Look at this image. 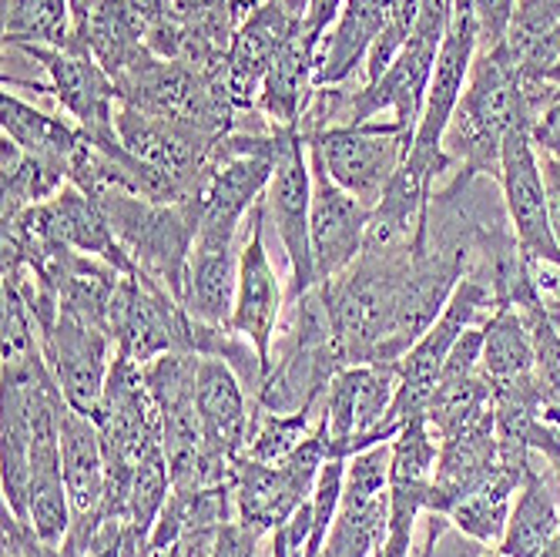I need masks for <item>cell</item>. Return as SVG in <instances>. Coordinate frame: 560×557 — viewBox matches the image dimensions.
<instances>
[{
  "instance_id": "obj_1",
  "label": "cell",
  "mask_w": 560,
  "mask_h": 557,
  "mask_svg": "<svg viewBox=\"0 0 560 557\" xmlns=\"http://www.w3.org/2000/svg\"><path fill=\"white\" fill-rule=\"evenodd\" d=\"M410 266L413 245L363 248V256L346 272L323 282L332 333L346 367L386 363Z\"/></svg>"
},
{
  "instance_id": "obj_2",
  "label": "cell",
  "mask_w": 560,
  "mask_h": 557,
  "mask_svg": "<svg viewBox=\"0 0 560 557\" xmlns=\"http://www.w3.org/2000/svg\"><path fill=\"white\" fill-rule=\"evenodd\" d=\"M527 121L524 108V88H521V71L511 58V50L497 47L487 55L474 58L467 88L456 115L446 128L443 148L453 159L456 175H487L500 182V159H503V141L511 138L514 128Z\"/></svg>"
},
{
  "instance_id": "obj_3",
  "label": "cell",
  "mask_w": 560,
  "mask_h": 557,
  "mask_svg": "<svg viewBox=\"0 0 560 557\" xmlns=\"http://www.w3.org/2000/svg\"><path fill=\"white\" fill-rule=\"evenodd\" d=\"M91 198L105 212L135 269L182 302L191 245L198 235L195 201L162 206V201H148L128 188H105Z\"/></svg>"
},
{
  "instance_id": "obj_4",
  "label": "cell",
  "mask_w": 560,
  "mask_h": 557,
  "mask_svg": "<svg viewBox=\"0 0 560 557\" xmlns=\"http://www.w3.org/2000/svg\"><path fill=\"white\" fill-rule=\"evenodd\" d=\"M329 461H332L329 446L319 430L282 464H259V461L238 457L232 467L235 521L248 531L269 537L302 508V503H310L316 480Z\"/></svg>"
},
{
  "instance_id": "obj_5",
  "label": "cell",
  "mask_w": 560,
  "mask_h": 557,
  "mask_svg": "<svg viewBox=\"0 0 560 557\" xmlns=\"http://www.w3.org/2000/svg\"><path fill=\"white\" fill-rule=\"evenodd\" d=\"M305 144H310V159L373 212L410 151L413 135H406L396 121H366L326 128L305 138Z\"/></svg>"
},
{
  "instance_id": "obj_6",
  "label": "cell",
  "mask_w": 560,
  "mask_h": 557,
  "mask_svg": "<svg viewBox=\"0 0 560 557\" xmlns=\"http://www.w3.org/2000/svg\"><path fill=\"white\" fill-rule=\"evenodd\" d=\"M313 162L310 144L299 128H279V155L272 169V182L266 188V225L276 229L279 245L289 263V299L310 292L316 282L313 266Z\"/></svg>"
},
{
  "instance_id": "obj_7",
  "label": "cell",
  "mask_w": 560,
  "mask_h": 557,
  "mask_svg": "<svg viewBox=\"0 0 560 557\" xmlns=\"http://www.w3.org/2000/svg\"><path fill=\"white\" fill-rule=\"evenodd\" d=\"M112 339L121 357L148 367L165 352H195V323L182 302L144 272L121 276L112 302Z\"/></svg>"
},
{
  "instance_id": "obj_8",
  "label": "cell",
  "mask_w": 560,
  "mask_h": 557,
  "mask_svg": "<svg viewBox=\"0 0 560 557\" xmlns=\"http://www.w3.org/2000/svg\"><path fill=\"white\" fill-rule=\"evenodd\" d=\"M195 403L201 423V477H206V487L232 484V467L245 453L256 403L245 393L235 370L219 357H198Z\"/></svg>"
},
{
  "instance_id": "obj_9",
  "label": "cell",
  "mask_w": 560,
  "mask_h": 557,
  "mask_svg": "<svg viewBox=\"0 0 560 557\" xmlns=\"http://www.w3.org/2000/svg\"><path fill=\"white\" fill-rule=\"evenodd\" d=\"M40 349L50 376H55V383L68 399V407L84 417H97L118 352L112 333L105 326L61 313L55 326L40 333Z\"/></svg>"
},
{
  "instance_id": "obj_10",
  "label": "cell",
  "mask_w": 560,
  "mask_h": 557,
  "mask_svg": "<svg viewBox=\"0 0 560 557\" xmlns=\"http://www.w3.org/2000/svg\"><path fill=\"white\" fill-rule=\"evenodd\" d=\"M27 58H34L44 74H47V88L58 97V105L68 112V118L84 131L88 141L101 144V141H115V115H118V88L112 81V74L101 68L88 50L71 47H18Z\"/></svg>"
},
{
  "instance_id": "obj_11",
  "label": "cell",
  "mask_w": 560,
  "mask_h": 557,
  "mask_svg": "<svg viewBox=\"0 0 560 557\" xmlns=\"http://www.w3.org/2000/svg\"><path fill=\"white\" fill-rule=\"evenodd\" d=\"M248 232L238 252V289H235V310H232V329L245 336L252 346L262 352L269 367L272 343L282 323V313L289 306V292H282V279L269 259V225H266V195L245 219Z\"/></svg>"
},
{
  "instance_id": "obj_12",
  "label": "cell",
  "mask_w": 560,
  "mask_h": 557,
  "mask_svg": "<svg viewBox=\"0 0 560 557\" xmlns=\"http://www.w3.org/2000/svg\"><path fill=\"white\" fill-rule=\"evenodd\" d=\"M500 192L506 219H511L514 239L524 259L560 266V245L550 229L547 212V188L544 172L537 159V144L530 138V128L521 125L503 141V159H500Z\"/></svg>"
},
{
  "instance_id": "obj_13",
  "label": "cell",
  "mask_w": 560,
  "mask_h": 557,
  "mask_svg": "<svg viewBox=\"0 0 560 557\" xmlns=\"http://www.w3.org/2000/svg\"><path fill=\"white\" fill-rule=\"evenodd\" d=\"M115 131L131 159L175 178L195 201L201 188V175H206V165L212 159V148L219 138L198 128H188V125H178V121H168V118L144 115L128 105H118Z\"/></svg>"
},
{
  "instance_id": "obj_14",
  "label": "cell",
  "mask_w": 560,
  "mask_h": 557,
  "mask_svg": "<svg viewBox=\"0 0 560 557\" xmlns=\"http://www.w3.org/2000/svg\"><path fill=\"white\" fill-rule=\"evenodd\" d=\"M61 467L71 500V531L61 547L84 554L94 531L101 527V518H105L108 464L94 417H84L71 407L61 417Z\"/></svg>"
},
{
  "instance_id": "obj_15",
  "label": "cell",
  "mask_w": 560,
  "mask_h": 557,
  "mask_svg": "<svg viewBox=\"0 0 560 557\" xmlns=\"http://www.w3.org/2000/svg\"><path fill=\"white\" fill-rule=\"evenodd\" d=\"M313 162V159H310ZM370 209L360 198H352L339 188L323 165L313 162V219H310V242H313V266L316 282H329L346 272L366 248Z\"/></svg>"
},
{
  "instance_id": "obj_16",
  "label": "cell",
  "mask_w": 560,
  "mask_h": 557,
  "mask_svg": "<svg viewBox=\"0 0 560 557\" xmlns=\"http://www.w3.org/2000/svg\"><path fill=\"white\" fill-rule=\"evenodd\" d=\"M493 407L440 437V461L430 487V514H450L470 490L500 471Z\"/></svg>"
},
{
  "instance_id": "obj_17",
  "label": "cell",
  "mask_w": 560,
  "mask_h": 557,
  "mask_svg": "<svg viewBox=\"0 0 560 557\" xmlns=\"http://www.w3.org/2000/svg\"><path fill=\"white\" fill-rule=\"evenodd\" d=\"M238 235L198 232L185 272V313L201 326H232L238 289Z\"/></svg>"
},
{
  "instance_id": "obj_18",
  "label": "cell",
  "mask_w": 560,
  "mask_h": 557,
  "mask_svg": "<svg viewBox=\"0 0 560 557\" xmlns=\"http://www.w3.org/2000/svg\"><path fill=\"white\" fill-rule=\"evenodd\" d=\"M299 27L302 21H295L279 4H269L266 0V4L252 11L245 24L235 31L232 47H229V84H232V97L242 115L256 112L266 74L272 71L282 47L299 34Z\"/></svg>"
},
{
  "instance_id": "obj_19",
  "label": "cell",
  "mask_w": 560,
  "mask_h": 557,
  "mask_svg": "<svg viewBox=\"0 0 560 557\" xmlns=\"http://www.w3.org/2000/svg\"><path fill=\"white\" fill-rule=\"evenodd\" d=\"M389 11L393 0H342L336 24L316 50V88L349 84L363 71Z\"/></svg>"
},
{
  "instance_id": "obj_20",
  "label": "cell",
  "mask_w": 560,
  "mask_h": 557,
  "mask_svg": "<svg viewBox=\"0 0 560 557\" xmlns=\"http://www.w3.org/2000/svg\"><path fill=\"white\" fill-rule=\"evenodd\" d=\"M316 94V47L299 34L282 47L272 71L262 81L256 112L269 128H299Z\"/></svg>"
},
{
  "instance_id": "obj_21",
  "label": "cell",
  "mask_w": 560,
  "mask_h": 557,
  "mask_svg": "<svg viewBox=\"0 0 560 557\" xmlns=\"http://www.w3.org/2000/svg\"><path fill=\"white\" fill-rule=\"evenodd\" d=\"M557 527H560V497L547 477L544 457L534 450L530 467L514 500L511 521H506V534L497 550L503 557H540L544 547L553 541Z\"/></svg>"
},
{
  "instance_id": "obj_22",
  "label": "cell",
  "mask_w": 560,
  "mask_h": 557,
  "mask_svg": "<svg viewBox=\"0 0 560 557\" xmlns=\"http://www.w3.org/2000/svg\"><path fill=\"white\" fill-rule=\"evenodd\" d=\"M47 212H50V222H55L58 239L65 245H71L74 252H81V256L108 263L125 276L138 272L135 263L128 259V252L121 248L118 235L112 232L101 206L91 195H84L78 185L68 182L55 198L47 201Z\"/></svg>"
},
{
  "instance_id": "obj_23",
  "label": "cell",
  "mask_w": 560,
  "mask_h": 557,
  "mask_svg": "<svg viewBox=\"0 0 560 557\" xmlns=\"http://www.w3.org/2000/svg\"><path fill=\"white\" fill-rule=\"evenodd\" d=\"M0 128H4V138L24 148L27 155L61 169L65 175H71V165L84 144V131L74 121L27 105L11 88H4V97H0Z\"/></svg>"
},
{
  "instance_id": "obj_24",
  "label": "cell",
  "mask_w": 560,
  "mask_h": 557,
  "mask_svg": "<svg viewBox=\"0 0 560 557\" xmlns=\"http://www.w3.org/2000/svg\"><path fill=\"white\" fill-rule=\"evenodd\" d=\"M480 370L490 386L527 383L534 380V336L527 316L517 306H497L483 326V357Z\"/></svg>"
},
{
  "instance_id": "obj_25",
  "label": "cell",
  "mask_w": 560,
  "mask_h": 557,
  "mask_svg": "<svg viewBox=\"0 0 560 557\" xmlns=\"http://www.w3.org/2000/svg\"><path fill=\"white\" fill-rule=\"evenodd\" d=\"M68 185V175L55 165H47L11 138L0 141V222H11L21 212L50 201Z\"/></svg>"
},
{
  "instance_id": "obj_26",
  "label": "cell",
  "mask_w": 560,
  "mask_h": 557,
  "mask_svg": "<svg viewBox=\"0 0 560 557\" xmlns=\"http://www.w3.org/2000/svg\"><path fill=\"white\" fill-rule=\"evenodd\" d=\"M121 276L125 272H118L115 266L74 252V259L68 263L61 286H58L61 313L84 320V323H94V326H105L112 333L108 316H112V302L118 295Z\"/></svg>"
},
{
  "instance_id": "obj_27",
  "label": "cell",
  "mask_w": 560,
  "mask_h": 557,
  "mask_svg": "<svg viewBox=\"0 0 560 557\" xmlns=\"http://www.w3.org/2000/svg\"><path fill=\"white\" fill-rule=\"evenodd\" d=\"M521 480L511 471H497L487 477L477 490H470L456 508L446 514L453 527H460L464 534L477 537L487 547H500L506 534V521H511L514 500H517Z\"/></svg>"
},
{
  "instance_id": "obj_28",
  "label": "cell",
  "mask_w": 560,
  "mask_h": 557,
  "mask_svg": "<svg viewBox=\"0 0 560 557\" xmlns=\"http://www.w3.org/2000/svg\"><path fill=\"white\" fill-rule=\"evenodd\" d=\"M4 47H78L71 0H4Z\"/></svg>"
},
{
  "instance_id": "obj_29",
  "label": "cell",
  "mask_w": 560,
  "mask_h": 557,
  "mask_svg": "<svg viewBox=\"0 0 560 557\" xmlns=\"http://www.w3.org/2000/svg\"><path fill=\"white\" fill-rule=\"evenodd\" d=\"M319 430V417L313 414H266L252 410V430L242 457L259 464H282Z\"/></svg>"
},
{
  "instance_id": "obj_30",
  "label": "cell",
  "mask_w": 560,
  "mask_h": 557,
  "mask_svg": "<svg viewBox=\"0 0 560 557\" xmlns=\"http://www.w3.org/2000/svg\"><path fill=\"white\" fill-rule=\"evenodd\" d=\"M440 461V440L427 417L402 423L389 440V484H433Z\"/></svg>"
},
{
  "instance_id": "obj_31",
  "label": "cell",
  "mask_w": 560,
  "mask_h": 557,
  "mask_svg": "<svg viewBox=\"0 0 560 557\" xmlns=\"http://www.w3.org/2000/svg\"><path fill=\"white\" fill-rule=\"evenodd\" d=\"M0 333H4V363L31 360L37 352H44L40 326L24 295L11 282H0Z\"/></svg>"
},
{
  "instance_id": "obj_32",
  "label": "cell",
  "mask_w": 560,
  "mask_h": 557,
  "mask_svg": "<svg viewBox=\"0 0 560 557\" xmlns=\"http://www.w3.org/2000/svg\"><path fill=\"white\" fill-rule=\"evenodd\" d=\"M490 547L453 527L446 514L423 518V544L413 557H483Z\"/></svg>"
},
{
  "instance_id": "obj_33",
  "label": "cell",
  "mask_w": 560,
  "mask_h": 557,
  "mask_svg": "<svg viewBox=\"0 0 560 557\" xmlns=\"http://www.w3.org/2000/svg\"><path fill=\"white\" fill-rule=\"evenodd\" d=\"M456 4H464L477 24V55H487V50L506 44V34L514 27L517 0H456Z\"/></svg>"
},
{
  "instance_id": "obj_34",
  "label": "cell",
  "mask_w": 560,
  "mask_h": 557,
  "mask_svg": "<svg viewBox=\"0 0 560 557\" xmlns=\"http://www.w3.org/2000/svg\"><path fill=\"white\" fill-rule=\"evenodd\" d=\"M0 537H4V550H0V557H68L65 547L40 541L34 534V527L8 508H0Z\"/></svg>"
},
{
  "instance_id": "obj_35",
  "label": "cell",
  "mask_w": 560,
  "mask_h": 557,
  "mask_svg": "<svg viewBox=\"0 0 560 557\" xmlns=\"http://www.w3.org/2000/svg\"><path fill=\"white\" fill-rule=\"evenodd\" d=\"M269 537L242 527L238 521H229L222 527V534H219V544H215L212 557H272V541Z\"/></svg>"
},
{
  "instance_id": "obj_36",
  "label": "cell",
  "mask_w": 560,
  "mask_h": 557,
  "mask_svg": "<svg viewBox=\"0 0 560 557\" xmlns=\"http://www.w3.org/2000/svg\"><path fill=\"white\" fill-rule=\"evenodd\" d=\"M530 138H534L537 151H547V155L560 159V94L550 101V105L540 112V118L530 125Z\"/></svg>"
},
{
  "instance_id": "obj_37",
  "label": "cell",
  "mask_w": 560,
  "mask_h": 557,
  "mask_svg": "<svg viewBox=\"0 0 560 557\" xmlns=\"http://www.w3.org/2000/svg\"><path fill=\"white\" fill-rule=\"evenodd\" d=\"M540 159V172H544V188H547V212H550V229L553 239L560 245V159L547 155V151H537Z\"/></svg>"
},
{
  "instance_id": "obj_38",
  "label": "cell",
  "mask_w": 560,
  "mask_h": 557,
  "mask_svg": "<svg viewBox=\"0 0 560 557\" xmlns=\"http://www.w3.org/2000/svg\"><path fill=\"white\" fill-rule=\"evenodd\" d=\"M125 4H128L131 18L138 21V27H141L144 34H148L151 27H159V24H165L168 18L178 14L175 0H125Z\"/></svg>"
},
{
  "instance_id": "obj_39",
  "label": "cell",
  "mask_w": 560,
  "mask_h": 557,
  "mask_svg": "<svg viewBox=\"0 0 560 557\" xmlns=\"http://www.w3.org/2000/svg\"><path fill=\"white\" fill-rule=\"evenodd\" d=\"M138 557H182V544L165 541V537H148V544L141 547Z\"/></svg>"
},
{
  "instance_id": "obj_40",
  "label": "cell",
  "mask_w": 560,
  "mask_h": 557,
  "mask_svg": "<svg viewBox=\"0 0 560 557\" xmlns=\"http://www.w3.org/2000/svg\"><path fill=\"white\" fill-rule=\"evenodd\" d=\"M269 4H279L285 14H292L295 21L305 18V11H310V0H269Z\"/></svg>"
},
{
  "instance_id": "obj_41",
  "label": "cell",
  "mask_w": 560,
  "mask_h": 557,
  "mask_svg": "<svg viewBox=\"0 0 560 557\" xmlns=\"http://www.w3.org/2000/svg\"><path fill=\"white\" fill-rule=\"evenodd\" d=\"M544 310H547L550 323H553L557 333H560V295H557V299H547V302H544Z\"/></svg>"
},
{
  "instance_id": "obj_42",
  "label": "cell",
  "mask_w": 560,
  "mask_h": 557,
  "mask_svg": "<svg viewBox=\"0 0 560 557\" xmlns=\"http://www.w3.org/2000/svg\"><path fill=\"white\" fill-rule=\"evenodd\" d=\"M550 81H553V84L560 88V68H553V74H550Z\"/></svg>"
},
{
  "instance_id": "obj_43",
  "label": "cell",
  "mask_w": 560,
  "mask_h": 557,
  "mask_svg": "<svg viewBox=\"0 0 560 557\" xmlns=\"http://www.w3.org/2000/svg\"><path fill=\"white\" fill-rule=\"evenodd\" d=\"M483 557H503V554H500V550H497V547H490V550H487V554H483Z\"/></svg>"
}]
</instances>
